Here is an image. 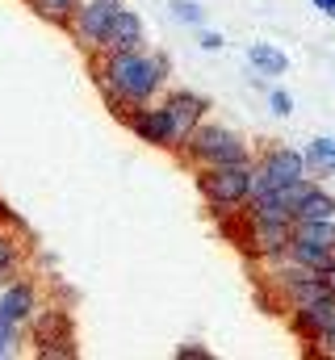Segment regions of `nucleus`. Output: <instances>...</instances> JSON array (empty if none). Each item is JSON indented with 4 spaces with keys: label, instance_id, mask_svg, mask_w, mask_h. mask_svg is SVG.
I'll return each instance as SVG.
<instances>
[{
    "label": "nucleus",
    "instance_id": "6ab92c4d",
    "mask_svg": "<svg viewBox=\"0 0 335 360\" xmlns=\"http://www.w3.org/2000/svg\"><path fill=\"white\" fill-rule=\"evenodd\" d=\"M302 218H335V197L323 188V184H315V188L302 197V205H298L293 222H302Z\"/></svg>",
    "mask_w": 335,
    "mask_h": 360
},
{
    "label": "nucleus",
    "instance_id": "1a4fd4ad",
    "mask_svg": "<svg viewBox=\"0 0 335 360\" xmlns=\"http://www.w3.org/2000/svg\"><path fill=\"white\" fill-rule=\"evenodd\" d=\"M289 327H293L298 340L315 344L323 331L335 327V297H319V302H310V306H302V310H289Z\"/></svg>",
    "mask_w": 335,
    "mask_h": 360
},
{
    "label": "nucleus",
    "instance_id": "39448f33",
    "mask_svg": "<svg viewBox=\"0 0 335 360\" xmlns=\"http://www.w3.org/2000/svg\"><path fill=\"white\" fill-rule=\"evenodd\" d=\"M30 323H34V352H38L42 360L80 356V348H76V323H72V310H63V306H42Z\"/></svg>",
    "mask_w": 335,
    "mask_h": 360
},
{
    "label": "nucleus",
    "instance_id": "a211bd4d",
    "mask_svg": "<svg viewBox=\"0 0 335 360\" xmlns=\"http://www.w3.org/2000/svg\"><path fill=\"white\" fill-rule=\"evenodd\" d=\"M302 155L310 176H335V139H315Z\"/></svg>",
    "mask_w": 335,
    "mask_h": 360
},
{
    "label": "nucleus",
    "instance_id": "4468645a",
    "mask_svg": "<svg viewBox=\"0 0 335 360\" xmlns=\"http://www.w3.org/2000/svg\"><path fill=\"white\" fill-rule=\"evenodd\" d=\"M248 63L260 72V76H285V72H289L285 51H281V46H272V42H251V46H248Z\"/></svg>",
    "mask_w": 335,
    "mask_h": 360
},
{
    "label": "nucleus",
    "instance_id": "4be33fe9",
    "mask_svg": "<svg viewBox=\"0 0 335 360\" xmlns=\"http://www.w3.org/2000/svg\"><path fill=\"white\" fill-rule=\"evenodd\" d=\"M268 105H272V113H277V117H289V113H293V96H289L285 89L268 92Z\"/></svg>",
    "mask_w": 335,
    "mask_h": 360
},
{
    "label": "nucleus",
    "instance_id": "b1692460",
    "mask_svg": "<svg viewBox=\"0 0 335 360\" xmlns=\"http://www.w3.org/2000/svg\"><path fill=\"white\" fill-rule=\"evenodd\" d=\"M315 352H319V356H331V360H335V327H331V331H323V335L315 340Z\"/></svg>",
    "mask_w": 335,
    "mask_h": 360
},
{
    "label": "nucleus",
    "instance_id": "6e6552de",
    "mask_svg": "<svg viewBox=\"0 0 335 360\" xmlns=\"http://www.w3.org/2000/svg\"><path fill=\"white\" fill-rule=\"evenodd\" d=\"M302 176H310L306 155L293 151V147H268L255 164V188H281V184H293Z\"/></svg>",
    "mask_w": 335,
    "mask_h": 360
},
{
    "label": "nucleus",
    "instance_id": "aec40b11",
    "mask_svg": "<svg viewBox=\"0 0 335 360\" xmlns=\"http://www.w3.org/2000/svg\"><path fill=\"white\" fill-rule=\"evenodd\" d=\"M168 13L180 21V25H201L206 21V8L197 0H168Z\"/></svg>",
    "mask_w": 335,
    "mask_h": 360
},
{
    "label": "nucleus",
    "instance_id": "412c9836",
    "mask_svg": "<svg viewBox=\"0 0 335 360\" xmlns=\"http://www.w3.org/2000/svg\"><path fill=\"white\" fill-rule=\"evenodd\" d=\"M17 344H21V323H13V319L0 314V360L17 356Z\"/></svg>",
    "mask_w": 335,
    "mask_h": 360
},
{
    "label": "nucleus",
    "instance_id": "7ed1b4c3",
    "mask_svg": "<svg viewBox=\"0 0 335 360\" xmlns=\"http://www.w3.org/2000/svg\"><path fill=\"white\" fill-rule=\"evenodd\" d=\"M189 168H218V164H251V151L244 143V134H235L231 126L218 122H201L189 143L176 151Z\"/></svg>",
    "mask_w": 335,
    "mask_h": 360
},
{
    "label": "nucleus",
    "instance_id": "9b49d317",
    "mask_svg": "<svg viewBox=\"0 0 335 360\" xmlns=\"http://www.w3.org/2000/svg\"><path fill=\"white\" fill-rule=\"evenodd\" d=\"M126 130L139 139V143H151V147H168V117H164V105L151 101V105H139L134 113L122 117Z\"/></svg>",
    "mask_w": 335,
    "mask_h": 360
},
{
    "label": "nucleus",
    "instance_id": "f03ea898",
    "mask_svg": "<svg viewBox=\"0 0 335 360\" xmlns=\"http://www.w3.org/2000/svg\"><path fill=\"white\" fill-rule=\"evenodd\" d=\"M197 188L210 201L214 214L231 218L244 214V205L255 193V164H218V168H197Z\"/></svg>",
    "mask_w": 335,
    "mask_h": 360
},
{
    "label": "nucleus",
    "instance_id": "ddd939ff",
    "mask_svg": "<svg viewBox=\"0 0 335 360\" xmlns=\"http://www.w3.org/2000/svg\"><path fill=\"white\" fill-rule=\"evenodd\" d=\"M8 222L0 214V285H8L13 276H21V260H25V243H17V235L8 231Z\"/></svg>",
    "mask_w": 335,
    "mask_h": 360
},
{
    "label": "nucleus",
    "instance_id": "cd10ccee",
    "mask_svg": "<svg viewBox=\"0 0 335 360\" xmlns=\"http://www.w3.org/2000/svg\"><path fill=\"white\" fill-rule=\"evenodd\" d=\"M327 17H331V21H335V8H331V13H327Z\"/></svg>",
    "mask_w": 335,
    "mask_h": 360
},
{
    "label": "nucleus",
    "instance_id": "2eb2a0df",
    "mask_svg": "<svg viewBox=\"0 0 335 360\" xmlns=\"http://www.w3.org/2000/svg\"><path fill=\"white\" fill-rule=\"evenodd\" d=\"M293 239L335 252V218H302V222H293Z\"/></svg>",
    "mask_w": 335,
    "mask_h": 360
},
{
    "label": "nucleus",
    "instance_id": "f257e3e1",
    "mask_svg": "<svg viewBox=\"0 0 335 360\" xmlns=\"http://www.w3.org/2000/svg\"><path fill=\"white\" fill-rule=\"evenodd\" d=\"M88 68L96 76V84L105 92L109 109L118 117L134 113L139 105H151L160 89L168 84V59L164 55H147L139 51H92Z\"/></svg>",
    "mask_w": 335,
    "mask_h": 360
},
{
    "label": "nucleus",
    "instance_id": "9d476101",
    "mask_svg": "<svg viewBox=\"0 0 335 360\" xmlns=\"http://www.w3.org/2000/svg\"><path fill=\"white\" fill-rule=\"evenodd\" d=\"M0 314L25 327V323L38 314V289H34V281H25V276H13V281L0 289Z\"/></svg>",
    "mask_w": 335,
    "mask_h": 360
},
{
    "label": "nucleus",
    "instance_id": "bb28decb",
    "mask_svg": "<svg viewBox=\"0 0 335 360\" xmlns=\"http://www.w3.org/2000/svg\"><path fill=\"white\" fill-rule=\"evenodd\" d=\"M310 4H315V8H323V13H331V8H335V0H310Z\"/></svg>",
    "mask_w": 335,
    "mask_h": 360
},
{
    "label": "nucleus",
    "instance_id": "f8f14e48",
    "mask_svg": "<svg viewBox=\"0 0 335 360\" xmlns=\"http://www.w3.org/2000/svg\"><path fill=\"white\" fill-rule=\"evenodd\" d=\"M143 34H147V30H143V17L122 4V13L113 17V25H109L101 51H139V46H143Z\"/></svg>",
    "mask_w": 335,
    "mask_h": 360
},
{
    "label": "nucleus",
    "instance_id": "f3484780",
    "mask_svg": "<svg viewBox=\"0 0 335 360\" xmlns=\"http://www.w3.org/2000/svg\"><path fill=\"white\" fill-rule=\"evenodd\" d=\"M42 21H51V25H59V30H72V21H76V8H80V0H25Z\"/></svg>",
    "mask_w": 335,
    "mask_h": 360
},
{
    "label": "nucleus",
    "instance_id": "dca6fc26",
    "mask_svg": "<svg viewBox=\"0 0 335 360\" xmlns=\"http://www.w3.org/2000/svg\"><path fill=\"white\" fill-rule=\"evenodd\" d=\"M285 260H293V264H302V269H331L335 264V252L327 248H315V243H302V239H289V252H285Z\"/></svg>",
    "mask_w": 335,
    "mask_h": 360
},
{
    "label": "nucleus",
    "instance_id": "5701e85b",
    "mask_svg": "<svg viewBox=\"0 0 335 360\" xmlns=\"http://www.w3.org/2000/svg\"><path fill=\"white\" fill-rule=\"evenodd\" d=\"M197 42H201V51H222V46H227V38H222L218 30H201Z\"/></svg>",
    "mask_w": 335,
    "mask_h": 360
},
{
    "label": "nucleus",
    "instance_id": "c85d7f7f",
    "mask_svg": "<svg viewBox=\"0 0 335 360\" xmlns=\"http://www.w3.org/2000/svg\"><path fill=\"white\" fill-rule=\"evenodd\" d=\"M0 214H4V201H0Z\"/></svg>",
    "mask_w": 335,
    "mask_h": 360
},
{
    "label": "nucleus",
    "instance_id": "a878e982",
    "mask_svg": "<svg viewBox=\"0 0 335 360\" xmlns=\"http://www.w3.org/2000/svg\"><path fill=\"white\" fill-rule=\"evenodd\" d=\"M319 276H323V285H327V293L335 297V264H331V269H323Z\"/></svg>",
    "mask_w": 335,
    "mask_h": 360
},
{
    "label": "nucleus",
    "instance_id": "20e7f679",
    "mask_svg": "<svg viewBox=\"0 0 335 360\" xmlns=\"http://www.w3.org/2000/svg\"><path fill=\"white\" fill-rule=\"evenodd\" d=\"M231 239H235L248 256H255V260H285L289 239H293V222L255 218V214H248V205H244V226L231 231Z\"/></svg>",
    "mask_w": 335,
    "mask_h": 360
},
{
    "label": "nucleus",
    "instance_id": "0eeeda50",
    "mask_svg": "<svg viewBox=\"0 0 335 360\" xmlns=\"http://www.w3.org/2000/svg\"><path fill=\"white\" fill-rule=\"evenodd\" d=\"M118 13H122V0H80L76 21H72V34L80 38V46L88 55L105 46V34H109V25H113Z\"/></svg>",
    "mask_w": 335,
    "mask_h": 360
},
{
    "label": "nucleus",
    "instance_id": "393cba45",
    "mask_svg": "<svg viewBox=\"0 0 335 360\" xmlns=\"http://www.w3.org/2000/svg\"><path fill=\"white\" fill-rule=\"evenodd\" d=\"M176 360H210V348H197V344H184V348H176Z\"/></svg>",
    "mask_w": 335,
    "mask_h": 360
},
{
    "label": "nucleus",
    "instance_id": "423d86ee",
    "mask_svg": "<svg viewBox=\"0 0 335 360\" xmlns=\"http://www.w3.org/2000/svg\"><path fill=\"white\" fill-rule=\"evenodd\" d=\"M160 105H164V117H168V147L164 151H180L189 143V134L206 122L210 101L193 89H168Z\"/></svg>",
    "mask_w": 335,
    "mask_h": 360
}]
</instances>
